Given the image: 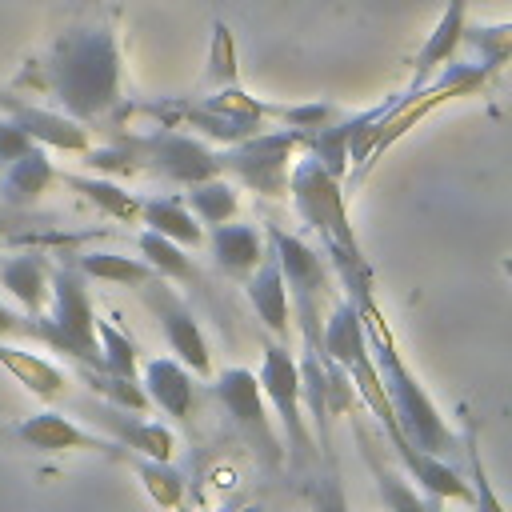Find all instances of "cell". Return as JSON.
Instances as JSON below:
<instances>
[{"instance_id": "cell-32", "label": "cell", "mask_w": 512, "mask_h": 512, "mask_svg": "<svg viewBox=\"0 0 512 512\" xmlns=\"http://www.w3.org/2000/svg\"><path fill=\"white\" fill-rule=\"evenodd\" d=\"M464 456H468L472 508H476V512H504V504L496 500V492H492V484H488V472H484V460H480V444H476V424H472V416L464 420Z\"/></svg>"}, {"instance_id": "cell-8", "label": "cell", "mask_w": 512, "mask_h": 512, "mask_svg": "<svg viewBox=\"0 0 512 512\" xmlns=\"http://www.w3.org/2000/svg\"><path fill=\"white\" fill-rule=\"evenodd\" d=\"M120 144L132 152L136 168L140 172H156L172 184H196V180H208V176H220V164H216V148H208L204 140L180 132V128H152V132H140V136H120Z\"/></svg>"}, {"instance_id": "cell-12", "label": "cell", "mask_w": 512, "mask_h": 512, "mask_svg": "<svg viewBox=\"0 0 512 512\" xmlns=\"http://www.w3.org/2000/svg\"><path fill=\"white\" fill-rule=\"evenodd\" d=\"M92 416V424H100L108 432V440L124 444L128 452H140V456H152V460H172L176 452V436L172 428L156 424V420H144V412H128V408H116V404H88L84 408Z\"/></svg>"}, {"instance_id": "cell-20", "label": "cell", "mask_w": 512, "mask_h": 512, "mask_svg": "<svg viewBox=\"0 0 512 512\" xmlns=\"http://www.w3.org/2000/svg\"><path fill=\"white\" fill-rule=\"evenodd\" d=\"M48 272H52V264L40 252L0 256V284L20 300V308L28 316L48 308Z\"/></svg>"}, {"instance_id": "cell-30", "label": "cell", "mask_w": 512, "mask_h": 512, "mask_svg": "<svg viewBox=\"0 0 512 512\" xmlns=\"http://www.w3.org/2000/svg\"><path fill=\"white\" fill-rule=\"evenodd\" d=\"M76 376H80L84 388L96 392V400H104V404H116V408H128V412H148V408H152L136 376H116V372L88 368V364H76Z\"/></svg>"}, {"instance_id": "cell-36", "label": "cell", "mask_w": 512, "mask_h": 512, "mask_svg": "<svg viewBox=\"0 0 512 512\" xmlns=\"http://www.w3.org/2000/svg\"><path fill=\"white\" fill-rule=\"evenodd\" d=\"M84 160H88L92 172H108V176H132V172H140L136 160H132V152L120 140L116 144H100V148H84Z\"/></svg>"}, {"instance_id": "cell-18", "label": "cell", "mask_w": 512, "mask_h": 512, "mask_svg": "<svg viewBox=\"0 0 512 512\" xmlns=\"http://www.w3.org/2000/svg\"><path fill=\"white\" fill-rule=\"evenodd\" d=\"M244 292H248V304H252L256 320H264V328L272 336H284L288 332V288H284V276H280V264H276L272 248L244 276Z\"/></svg>"}, {"instance_id": "cell-29", "label": "cell", "mask_w": 512, "mask_h": 512, "mask_svg": "<svg viewBox=\"0 0 512 512\" xmlns=\"http://www.w3.org/2000/svg\"><path fill=\"white\" fill-rule=\"evenodd\" d=\"M72 264L84 280H104V284H144L156 276L148 260L120 256V252H80Z\"/></svg>"}, {"instance_id": "cell-40", "label": "cell", "mask_w": 512, "mask_h": 512, "mask_svg": "<svg viewBox=\"0 0 512 512\" xmlns=\"http://www.w3.org/2000/svg\"><path fill=\"white\" fill-rule=\"evenodd\" d=\"M172 512H192V508H180V504H176V508H172Z\"/></svg>"}, {"instance_id": "cell-7", "label": "cell", "mask_w": 512, "mask_h": 512, "mask_svg": "<svg viewBox=\"0 0 512 512\" xmlns=\"http://www.w3.org/2000/svg\"><path fill=\"white\" fill-rule=\"evenodd\" d=\"M288 192H292L300 220L320 232V248H360L352 236V224H348L340 180L332 172H324V164L316 156H304L292 164Z\"/></svg>"}, {"instance_id": "cell-15", "label": "cell", "mask_w": 512, "mask_h": 512, "mask_svg": "<svg viewBox=\"0 0 512 512\" xmlns=\"http://www.w3.org/2000/svg\"><path fill=\"white\" fill-rule=\"evenodd\" d=\"M392 448H396V456L404 460V468H408V476L416 480V488H420V492L440 496V500L472 504L468 476H464L448 456H432V452H424V448H412L408 440H396Z\"/></svg>"}, {"instance_id": "cell-13", "label": "cell", "mask_w": 512, "mask_h": 512, "mask_svg": "<svg viewBox=\"0 0 512 512\" xmlns=\"http://www.w3.org/2000/svg\"><path fill=\"white\" fill-rule=\"evenodd\" d=\"M0 112L8 120H16L36 144H48V148H64V152H84L88 148V132L80 128V120L64 116V112H48V108H32L16 96H4L0 92Z\"/></svg>"}, {"instance_id": "cell-25", "label": "cell", "mask_w": 512, "mask_h": 512, "mask_svg": "<svg viewBox=\"0 0 512 512\" xmlns=\"http://www.w3.org/2000/svg\"><path fill=\"white\" fill-rule=\"evenodd\" d=\"M116 460L128 464V468L140 476V484H144V492H148V500H152L156 508L172 512V508L184 500V476H180V468H172V460H152V456L128 452L124 444H120V456H116Z\"/></svg>"}, {"instance_id": "cell-14", "label": "cell", "mask_w": 512, "mask_h": 512, "mask_svg": "<svg viewBox=\"0 0 512 512\" xmlns=\"http://www.w3.org/2000/svg\"><path fill=\"white\" fill-rule=\"evenodd\" d=\"M140 388L148 396L152 408L176 416V420H188L192 408H196V384H192V372L176 360V356H156L144 364V376H140Z\"/></svg>"}, {"instance_id": "cell-16", "label": "cell", "mask_w": 512, "mask_h": 512, "mask_svg": "<svg viewBox=\"0 0 512 512\" xmlns=\"http://www.w3.org/2000/svg\"><path fill=\"white\" fill-rule=\"evenodd\" d=\"M56 184V168L44 152V144H32L16 160L0 168V204L4 208H32L48 188Z\"/></svg>"}, {"instance_id": "cell-39", "label": "cell", "mask_w": 512, "mask_h": 512, "mask_svg": "<svg viewBox=\"0 0 512 512\" xmlns=\"http://www.w3.org/2000/svg\"><path fill=\"white\" fill-rule=\"evenodd\" d=\"M240 512H264V508H240Z\"/></svg>"}, {"instance_id": "cell-2", "label": "cell", "mask_w": 512, "mask_h": 512, "mask_svg": "<svg viewBox=\"0 0 512 512\" xmlns=\"http://www.w3.org/2000/svg\"><path fill=\"white\" fill-rule=\"evenodd\" d=\"M360 324H364L368 352H372V364L380 372V384H384V396L392 404V416H396L400 436L412 448H424L432 456H448L452 460L456 432L448 428V420L440 416V408L432 404V396L424 392V384L412 376V368L400 360L396 340H392V328H388L384 312L376 308V300H368L360 308Z\"/></svg>"}, {"instance_id": "cell-11", "label": "cell", "mask_w": 512, "mask_h": 512, "mask_svg": "<svg viewBox=\"0 0 512 512\" xmlns=\"http://www.w3.org/2000/svg\"><path fill=\"white\" fill-rule=\"evenodd\" d=\"M4 436L20 440L24 448H36V452H96V456H108V460L120 456L116 440L96 436V432L72 424L68 416H60V412H32L20 424L4 428Z\"/></svg>"}, {"instance_id": "cell-19", "label": "cell", "mask_w": 512, "mask_h": 512, "mask_svg": "<svg viewBox=\"0 0 512 512\" xmlns=\"http://www.w3.org/2000/svg\"><path fill=\"white\" fill-rule=\"evenodd\" d=\"M208 244H212V260H216V268L224 272V276H232V280H244L256 264H260V256L268 252L264 248V236L252 228V224H212V236H208Z\"/></svg>"}, {"instance_id": "cell-31", "label": "cell", "mask_w": 512, "mask_h": 512, "mask_svg": "<svg viewBox=\"0 0 512 512\" xmlns=\"http://www.w3.org/2000/svg\"><path fill=\"white\" fill-rule=\"evenodd\" d=\"M96 336H100V368L104 372H116V376H136V360H140V352H136V340L128 336V332H120L112 320H104V316H96Z\"/></svg>"}, {"instance_id": "cell-17", "label": "cell", "mask_w": 512, "mask_h": 512, "mask_svg": "<svg viewBox=\"0 0 512 512\" xmlns=\"http://www.w3.org/2000/svg\"><path fill=\"white\" fill-rule=\"evenodd\" d=\"M352 428H356V440H360V448H364V460H368V468H372L376 492H380V500H384L388 512H444V500H440V496L420 492V488L408 484L400 472H392V468L380 464V456H376V440L368 436V428H364L356 416H352Z\"/></svg>"}, {"instance_id": "cell-26", "label": "cell", "mask_w": 512, "mask_h": 512, "mask_svg": "<svg viewBox=\"0 0 512 512\" xmlns=\"http://www.w3.org/2000/svg\"><path fill=\"white\" fill-rule=\"evenodd\" d=\"M56 180L72 192H80L84 200H92L100 212H108L112 220H136L140 216V196L124 192L116 180L108 176H80V172H56Z\"/></svg>"}, {"instance_id": "cell-1", "label": "cell", "mask_w": 512, "mask_h": 512, "mask_svg": "<svg viewBox=\"0 0 512 512\" xmlns=\"http://www.w3.org/2000/svg\"><path fill=\"white\" fill-rule=\"evenodd\" d=\"M44 68V84L72 120H96L120 104V48L104 24L64 32Z\"/></svg>"}, {"instance_id": "cell-23", "label": "cell", "mask_w": 512, "mask_h": 512, "mask_svg": "<svg viewBox=\"0 0 512 512\" xmlns=\"http://www.w3.org/2000/svg\"><path fill=\"white\" fill-rule=\"evenodd\" d=\"M0 364L32 392V396H40V400H56L60 392H64V384H68V376H64V368L60 364H52V360H44L40 352H28V348H16V344H4L0 340Z\"/></svg>"}, {"instance_id": "cell-33", "label": "cell", "mask_w": 512, "mask_h": 512, "mask_svg": "<svg viewBox=\"0 0 512 512\" xmlns=\"http://www.w3.org/2000/svg\"><path fill=\"white\" fill-rule=\"evenodd\" d=\"M304 496H308L312 512H348V496H344V484H340L332 460L312 468V476L304 480Z\"/></svg>"}, {"instance_id": "cell-22", "label": "cell", "mask_w": 512, "mask_h": 512, "mask_svg": "<svg viewBox=\"0 0 512 512\" xmlns=\"http://www.w3.org/2000/svg\"><path fill=\"white\" fill-rule=\"evenodd\" d=\"M296 376H300V404L312 416V428L320 436V460H332V412H328V376L320 364V352L304 348L296 360Z\"/></svg>"}, {"instance_id": "cell-21", "label": "cell", "mask_w": 512, "mask_h": 512, "mask_svg": "<svg viewBox=\"0 0 512 512\" xmlns=\"http://www.w3.org/2000/svg\"><path fill=\"white\" fill-rule=\"evenodd\" d=\"M468 16V0H448V8H444V16H440V24L428 32V40L420 44V52H416V76H412V88L408 92H416V88H424L428 84V76L440 68V64H448L452 56H456V48H460V36H464V20Z\"/></svg>"}, {"instance_id": "cell-28", "label": "cell", "mask_w": 512, "mask_h": 512, "mask_svg": "<svg viewBox=\"0 0 512 512\" xmlns=\"http://www.w3.org/2000/svg\"><path fill=\"white\" fill-rule=\"evenodd\" d=\"M184 208H188L200 224H224V220L236 216L240 196H236V188H232L224 176H208V180L188 184V192H184Z\"/></svg>"}, {"instance_id": "cell-3", "label": "cell", "mask_w": 512, "mask_h": 512, "mask_svg": "<svg viewBox=\"0 0 512 512\" xmlns=\"http://www.w3.org/2000/svg\"><path fill=\"white\" fill-rule=\"evenodd\" d=\"M96 308L84 288V276L76 264H56L48 272V308L36 316H24V336L48 344L52 352L100 368V344H96Z\"/></svg>"}, {"instance_id": "cell-38", "label": "cell", "mask_w": 512, "mask_h": 512, "mask_svg": "<svg viewBox=\"0 0 512 512\" xmlns=\"http://www.w3.org/2000/svg\"><path fill=\"white\" fill-rule=\"evenodd\" d=\"M0 336H24V316L8 304H0Z\"/></svg>"}, {"instance_id": "cell-6", "label": "cell", "mask_w": 512, "mask_h": 512, "mask_svg": "<svg viewBox=\"0 0 512 512\" xmlns=\"http://www.w3.org/2000/svg\"><path fill=\"white\" fill-rule=\"evenodd\" d=\"M212 396L228 412L232 428L240 432V440L248 444L256 464L268 472H280L284 468V440L272 424V412H268V400L256 384V372L252 368H224L212 384Z\"/></svg>"}, {"instance_id": "cell-10", "label": "cell", "mask_w": 512, "mask_h": 512, "mask_svg": "<svg viewBox=\"0 0 512 512\" xmlns=\"http://www.w3.org/2000/svg\"><path fill=\"white\" fill-rule=\"evenodd\" d=\"M136 288H140L144 308H148V312H152V320L160 324L168 352H172V356H176L192 376H208V372H212L208 340H204V332H200V324H196L192 308L176 296V288H172L164 276H152V280H144V284H136Z\"/></svg>"}, {"instance_id": "cell-4", "label": "cell", "mask_w": 512, "mask_h": 512, "mask_svg": "<svg viewBox=\"0 0 512 512\" xmlns=\"http://www.w3.org/2000/svg\"><path fill=\"white\" fill-rule=\"evenodd\" d=\"M256 384L268 400V412H276L280 428H284V460L296 476L312 472L320 460V448L312 440V428L304 420V404H300V376H296V356L284 344H264V360L256 372Z\"/></svg>"}, {"instance_id": "cell-24", "label": "cell", "mask_w": 512, "mask_h": 512, "mask_svg": "<svg viewBox=\"0 0 512 512\" xmlns=\"http://www.w3.org/2000/svg\"><path fill=\"white\" fill-rule=\"evenodd\" d=\"M136 220H144L152 232L176 240L180 248H196V244L204 240L200 220L184 208L180 196H148V200H140V216H136Z\"/></svg>"}, {"instance_id": "cell-9", "label": "cell", "mask_w": 512, "mask_h": 512, "mask_svg": "<svg viewBox=\"0 0 512 512\" xmlns=\"http://www.w3.org/2000/svg\"><path fill=\"white\" fill-rule=\"evenodd\" d=\"M300 148V132H252L236 144H224L216 152L220 176L232 172L244 188L260 196H288V156Z\"/></svg>"}, {"instance_id": "cell-5", "label": "cell", "mask_w": 512, "mask_h": 512, "mask_svg": "<svg viewBox=\"0 0 512 512\" xmlns=\"http://www.w3.org/2000/svg\"><path fill=\"white\" fill-rule=\"evenodd\" d=\"M268 248L280 264V276H284L288 304L296 312V328L304 336V348L320 352V300L332 292V268L316 248H308L300 236L284 232L280 224H268Z\"/></svg>"}, {"instance_id": "cell-35", "label": "cell", "mask_w": 512, "mask_h": 512, "mask_svg": "<svg viewBox=\"0 0 512 512\" xmlns=\"http://www.w3.org/2000/svg\"><path fill=\"white\" fill-rule=\"evenodd\" d=\"M460 44H472L480 52V64L496 72L508 60V48H512V24H492V28H468L464 24Z\"/></svg>"}, {"instance_id": "cell-34", "label": "cell", "mask_w": 512, "mask_h": 512, "mask_svg": "<svg viewBox=\"0 0 512 512\" xmlns=\"http://www.w3.org/2000/svg\"><path fill=\"white\" fill-rule=\"evenodd\" d=\"M204 84H212V88H232L236 84V44H232V32H228L224 20L212 24V48H208Z\"/></svg>"}, {"instance_id": "cell-27", "label": "cell", "mask_w": 512, "mask_h": 512, "mask_svg": "<svg viewBox=\"0 0 512 512\" xmlns=\"http://www.w3.org/2000/svg\"><path fill=\"white\" fill-rule=\"evenodd\" d=\"M136 248L144 252V260L152 264V272H156V276H164V280H180V284H192V288H204L200 268L192 264V256H188L176 240H168V236H160V232L144 228V232L136 236Z\"/></svg>"}, {"instance_id": "cell-37", "label": "cell", "mask_w": 512, "mask_h": 512, "mask_svg": "<svg viewBox=\"0 0 512 512\" xmlns=\"http://www.w3.org/2000/svg\"><path fill=\"white\" fill-rule=\"evenodd\" d=\"M36 140L16 124V120H8L4 112H0V168L8 164V160H16L20 152H28Z\"/></svg>"}]
</instances>
